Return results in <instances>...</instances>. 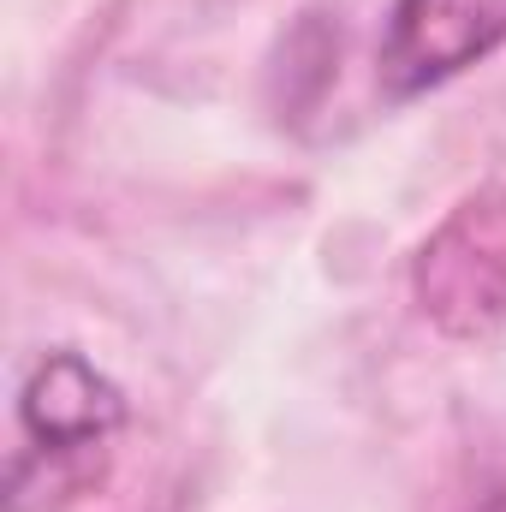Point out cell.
<instances>
[{"mask_svg": "<svg viewBox=\"0 0 506 512\" xmlns=\"http://www.w3.org/2000/svg\"><path fill=\"white\" fill-rule=\"evenodd\" d=\"M18 417L24 447L12 459L6 507L30 512V501H42V512H66L102 483L114 435L126 429V399L90 358L48 352L18 393Z\"/></svg>", "mask_w": 506, "mask_h": 512, "instance_id": "1", "label": "cell"}, {"mask_svg": "<svg viewBox=\"0 0 506 512\" xmlns=\"http://www.w3.org/2000/svg\"><path fill=\"white\" fill-rule=\"evenodd\" d=\"M471 512H506V477L495 483V489H483V495H477V507H471Z\"/></svg>", "mask_w": 506, "mask_h": 512, "instance_id": "4", "label": "cell"}, {"mask_svg": "<svg viewBox=\"0 0 506 512\" xmlns=\"http://www.w3.org/2000/svg\"><path fill=\"white\" fill-rule=\"evenodd\" d=\"M506 42V0H393L376 78L393 102L429 96Z\"/></svg>", "mask_w": 506, "mask_h": 512, "instance_id": "3", "label": "cell"}, {"mask_svg": "<svg viewBox=\"0 0 506 512\" xmlns=\"http://www.w3.org/2000/svg\"><path fill=\"white\" fill-rule=\"evenodd\" d=\"M411 298L447 340L506 328V185H483L447 209L411 262Z\"/></svg>", "mask_w": 506, "mask_h": 512, "instance_id": "2", "label": "cell"}]
</instances>
